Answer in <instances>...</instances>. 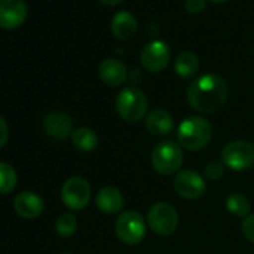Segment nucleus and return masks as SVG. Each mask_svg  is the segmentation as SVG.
<instances>
[{
	"instance_id": "1",
	"label": "nucleus",
	"mask_w": 254,
	"mask_h": 254,
	"mask_svg": "<svg viewBox=\"0 0 254 254\" xmlns=\"http://www.w3.org/2000/svg\"><path fill=\"white\" fill-rule=\"evenodd\" d=\"M229 97V84L218 73H205L197 76L187 87L189 105L200 112L211 114L218 111Z\"/></svg>"
},
{
	"instance_id": "2",
	"label": "nucleus",
	"mask_w": 254,
	"mask_h": 254,
	"mask_svg": "<svg viewBox=\"0 0 254 254\" xmlns=\"http://www.w3.org/2000/svg\"><path fill=\"white\" fill-rule=\"evenodd\" d=\"M177 139L181 147L190 151L202 150L212 139V124L200 115L187 117L178 126Z\"/></svg>"
},
{
	"instance_id": "3",
	"label": "nucleus",
	"mask_w": 254,
	"mask_h": 254,
	"mask_svg": "<svg viewBox=\"0 0 254 254\" xmlns=\"http://www.w3.org/2000/svg\"><path fill=\"white\" fill-rule=\"evenodd\" d=\"M115 109L124 121L138 123L148 111V99L138 87H126L117 94Z\"/></svg>"
},
{
	"instance_id": "4",
	"label": "nucleus",
	"mask_w": 254,
	"mask_h": 254,
	"mask_svg": "<svg viewBox=\"0 0 254 254\" xmlns=\"http://www.w3.org/2000/svg\"><path fill=\"white\" fill-rule=\"evenodd\" d=\"M184 154L180 144L174 141H162L159 142L151 153V163L157 174L168 177L180 172L183 165Z\"/></svg>"
},
{
	"instance_id": "5",
	"label": "nucleus",
	"mask_w": 254,
	"mask_h": 254,
	"mask_svg": "<svg viewBox=\"0 0 254 254\" xmlns=\"http://www.w3.org/2000/svg\"><path fill=\"white\" fill-rule=\"evenodd\" d=\"M117 238L127 245H136L147 236V223L141 212L124 211L115 221Z\"/></svg>"
},
{
	"instance_id": "6",
	"label": "nucleus",
	"mask_w": 254,
	"mask_h": 254,
	"mask_svg": "<svg viewBox=\"0 0 254 254\" xmlns=\"http://www.w3.org/2000/svg\"><path fill=\"white\" fill-rule=\"evenodd\" d=\"M220 160L230 171H248L254 166V145L247 141H232L223 147Z\"/></svg>"
},
{
	"instance_id": "7",
	"label": "nucleus",
	"mask_w": 254,
	"mask_h": 254,
	"mask_svg": "<svg viewBox=\"0 0 254 254\" xmlns=\"http://www.w3.org/2000/svg\"><path fill=\"white\" fill-rule=\"evenodd\" d=\"M180 217L177 209L168 203V202H157L151 205L147 214V224L148 227L160 235V236H169L178 229Z\"/></svg>"
},
{
	"instance_id": "8",
	"label": "nucleus",
	"mask_w": 254,
	"mask_h": 254,
	"mask_svg": "<svg viewBox=\"0 0 254 254\" xmlns=\"http://www.w3.org/2000/svg\"><path fill=\"white\" fill-rule=\"evenodd\" d=\"M62 199L69 209H84L91 199V187L87 180L81 177H72L66 180L62 187Z\"/></svg>"
},
{
	"instance_id": "9",
	"label": "nucleus",
	"mask_w": 254,
	"mask_h": 254,
	"mask_svg": "<svg viewBox=\"0 0 254 254\" xmlns=\"http://www.w3.org/2000/svg\"><path fill=\"white\" fill-rule=\"evenodd\" d=\"M174 190L177 191L178 196L189 199V200H194L205 194L206 183H205V178L199 172L193 169H184L175 175Z\"/></svg>"
},
{
	"instance_id": "10",
	"label": "nucleus",
	"mask_w": 254,
	"mask_h": 254,
	"mask_svg": "<svg viewBox=\"0 0 254 254\" xmlns=\"http://www.w3.org/2000/svg\"><path fill=\"white\" fill-rule=\"evenodd\" d=\"M171 60V48L163 41H151L141 51V64L147 72H162Z\"/></svg>"
},
{
	"instance_id": "11",
	"label": "nucleus",
	"mask_w": 254,
	"mask_h": 254,
	"mask_svg": "<svg viewBox=\"0 0 254 254\" xmlns=\"http://www.w3.org/2000/svg\"><path fill=\"white\" fill-rule=\"evenodd\" d=\"M27 18V5L24 0H0V27L17 29Z\"/></svg>"
},
{
	"instance_id": "12",
	"label": "nucleus",
	"mask_w": 254,
	"mask_h": 254,
	"mask_svg": "<svg viewBox=\"0 0 254 254\" xmlns=\"http://www.w3.org/2000/svg\"><path fill=\"white\" fill-rule=\"evenodd\" d=\"M44 129L48 136L57 141H64L73 133V121L72 118L60 111H53L47 114L44 120Z\"/></svg>"
},
{
	"instance_id": "13",
	"label": "nucleus",
	"mask_w": 254,
	"mask_h": 254,
	"mask_svg": "<svg viewBox=\"0 0 254 254\" xmlns=\"http://www.w3.org/2000/svg\"><path fill=\"white\" fill-rule=\"evenodd\" d=\"M14 208L23 218H38L44 211V199L35 191H21L14 199Z\"/></svg>"
},
{
	"instance_id": "14",
	"label": "nucleus",
	"mask_w": 254,
	"mask_h": 254,
	"mask_svg": "<svg viewBox=\"0 0 254 254\" xmlns=\"http://www.w3.org/2000/svg\"><path fill=\"white\" fill-rule=\"evenodd\" d=\"M100 79L109 87H120L127 79V69L123 62L117 59H105L99 66Z\"/></svg>"
},
{
	"instance_id": "15",
	"label": "nucleus",
	"mask_w": 254,
	"mask_h": 254,
	"mask_svg": "<svg viewBox=\"0 0 254 254\" xmlns=\"http://www.w3.org/2000/svg\"><path fill=\"white\" fill-rule=\"evenodd\" d=\"M145 127L151 135L165 136V135H169L174 129V118L166 109L157 108L147 114Z\"/></svg>"
},
{
	"instance_id": "16",
	"label": "nucleus",
	"mask_w": 254,
	"mask_h": 254,
	"mask_svg": "<svg viewBox=\"0 0 254 254\" xmlns=\"http://www.w3.org/2000/svg\"><path fill=\"white\" fill-rule=\"evenodd\" d=\"M96 205L105 214H117L124 206V196L117 187L106 186L97 191Z\"/></svg>"
},
{
	"instance_id": "17",
	"label": "nucleus",
	"mask_w": 254,
	"mask_h": 254,
	"mask_svg": "<svg viewBox=\"0 0 254 254\" xmlns=\"http://www.w3.org/2000/svg\"><path fill=\"white\" fill-rule=\"evenodd\" d=\"M138 30V21L130 12H117L111 21V32L120 41H129Z\"/></svg>"
},
{
	"instance_id": "18",
	"label": "nucleus",
	"mask_w": 254,
	"mask_h": 254,
	"mask_svg": "<svg viewBox=\"0 0 254 254\" xmlns=\"http://www.w3.org/2000/svg\"><path fill=\"white\" fill-rule=\"evenodd\" d=\"M175 72L180 78L189 79L193 78L199 70V59L191 51H183L175 59Z\"/></svg>"
},
{
	"instance_id": "19",
	"label": "nucleus",
	"mask_w": 254,
	"mask_h": 254,
	"mask_svg": "<svg viewBox=\"0 0 254 254\" xmlns=\"http://www.w3.org/2000/svg\"><path fill=\"white\" fill-rule=\"evenodd\" d=\"M72 144L81 153H90L97 148L99 136L90 127H79L72 133Z\"/></svg>"
},
{
	"instance_id": "20",
	"label": "nucleus",
	"mask_w": 254,
	"mask_h": 254,
	"mask_svg": "<svg viewBox=\"0 0 254 254\" xmlns=\"http://www.w3.org/2000/svg\"><path fill=\"white\" fill-rule=\"evenodd\" d=\"M226 209L238 218H245L250 215V200L245 194L233 191L226 197Z\"/></svg>"
},
{
	"instance_id": "21",
	"label": "nucleus",
	"mask_w": 254,
	"mask_h": 254,
	"mask_svg": "<svg viewBox=\"0 0 254 254\" xmlns=\"http://www.w3.org/2000/svg\"><path fill=\"white\" fill-rule=\"evenodd\" d=\"M18 175L15 169L8 165L0 162V194H8L17 187Z\"/></svg>"
},
{
	"instance_id": "22",
	"label": "nucleus",
	"mask_w": 254,
	"mask_h": 254,
	"mask_svg": "<svg viewBox=\"0 0 254 254\" xmlns=\"http://www.w3.org/2000/svg\"><path fill=\"white\" fill-rule=\"evenodd\" d=\"M76 226H78V221H76L75 215L66 212V214H62L57 218V221H56V232L60 236H70V235L75 233Z\"/></svg>"
},
{
	"instance_id": "23",
	"label": "nucleus",
	"mask_w": 254,
	"mask_h": 254,
	"mask_svg": "<svg viewBox=\"0 0 254 254\" xmlns=\"http://www.w3.org/2000/svg\"><path fill=\"white\" fill-rule=\"evenodd\" d=\"M224 171H226V166L223 165L221 160H212L205 166L203 175H205V178L208 181L215 183V181H220L224 177Z\"/></svg>"
},
{
	"instance_id": "24",
	"label": "nucleus",
	"mask_w": 254,
	"mask_h": 254,
	"mask_svg": "<svg viewBox=\"0 0 254 254\" xmlns=\"http://www.w3.org/2000/svg\"><path fill=\"white\" fill-rule=\"evenodd\" d=\"M242 233L250 242L254 244V214H250L242 220Z\"/></svg>"
},
{
	"instance_id": "25",
	"label": "nucleus",
	"mask_w": 254,
	"mask_h": 254,
	"mask_svg": "<svg viewBox=\"0 0 254 254\" xmlns=\"http://www.w3.org/2000/svg\"><path fill=\"white\" fill-rule=\"evenodd\" d=\"M184 8L189 14H199L205 11L206 0H184Z\"/></svg>"
},
{
	"instance_id": "26",
	"label": "nucleus",
	"mask_w": 254,
	"mask_h": 254,
	"mask_svg": "<svg viewBox=\"0 0 254 254\" xmlns=\"http://www.w3.org/2000/svg\"><path fill=\"white\" fill-rule=\"evenodd\" d=\"M8 138H9L8 124H6V121L2 117H0V148H2L8 142Z\"/></svg>"
},
{
	"instance_id": "27",
	"label": "nucleus",
	"mask_w": 254,
	"mask_h": 254,
	"mask_svg": "<svg viewBox=\"0 0 254 254\" xmlns=\"http://www.w3.org/2000/svg\"><path fill=\"white\" fill-rule=\"evenodd\" d=\"M141 78H142V75H141V70H139V69H133V70L130 72L129 79H130V82L133 84V87H135V84H138V82L141 81Z\"/></svg>"
},
{
	"instance_id": "28",
	"label": "nucleus",
	"mask_w": 254,
	"mask_h": 254,
	"mask_svg": "<svg viewBox=\"0 0 254 254\" xmlns=\"http://www.w3.org/2000/svg\"><path fill=\"white\" fill-rule=\"evenodd\" d=\"M99 2L106 5V6H115V5H120L123 0H99Z\"/></svg>"
},
{
	"instance_id": "29",
	"label": "nucleus",
	"mask_w": 254,
	"mask_h": 254,
	"mask_svg": "<svg viewBox=\"0 0 254 254\" xmlns=\"http://www.w3.org/2000/svg\"><path fill=\"white\" fill-rule=\"evenodd\" d=\"M211 2H214V3H223V2H226V0H211Z\"/></svg>"
},
{
	"instance_id": "30",
	"label": "nucleus",
	"mask_w": 254,
	"mask_h": 254,
	"mask_svg": "<svg viewBox=\"0 0 254 254\" xmlns=\"http://www.w3.org/2000/svg\"><path fill=\"white\" fill-rule=\"evenodd\" d=\"M63 254H73V253H69V251H66V253H63Z\"/></svg>"
}]
</instances>
